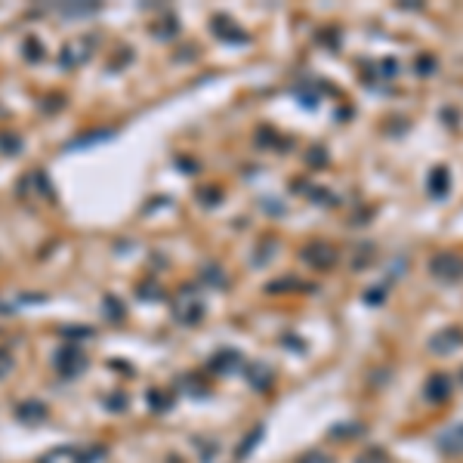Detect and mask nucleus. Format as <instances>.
I'll return each instance as SVG.
<instances>
[{
    "label": "nucleus",
    "mask_w": 463,
    "mask_h": 463,
    "mask_svg": "<svg viewBox=\"0 0 463 463\" xmlns=\"http://www.w3.org/2000/svg\"><path fill=\"white\" fill-rule=\"evenodd\" d=\"M463 343V334L457 331V327H448V331H439L429 340V349L433 352H454Z\"/></svg>",
    "instance_id": "7ed1b4c3"
},
{
    "label": "nucleus",
    "mask_w": 463,
    "mask_h": 463,
    "mask_svg": "<svg viewBox=\"0 0 463 463\" xmlns=\"http://www.w3.org/2000/svg\"><path fill=\"white\" fill-rule=\"evenodd\" d=\"M426 402L429 405H442V402H448V395H451V380H448V374H433L426 380Z\"/></svg>",
    "instance_id": "f03ea898"
},
{
    "label": "nucleus",
    "mask_w": 463,
    "mask_h": 463,
    "mask_svg": "<svg viewBox=\"0 0 463 463\" xmlns=\"http://www.w3.org/2000/svg\"><path fill=\"white\" fill-rule=\"evenodd\" d=\"M429 272H433L439 281H460L463 278V257L457 254V250H442V254H435L433 259H429Z\"/></svg>",
    "instance_id": "f257e3e1"
},
{
    "label": "nucleus",
    "mask_w": 463,
    "mask_h": 463,
    "mask_svg": "<svg viewBox=\"0 0 463 463\" xmlns=\"http://www.w3.org/2000/svg\"><path fill=\"white\" fill-rule=\"evenodd\" d=\"M439 448L448 451V454H460L463 451V423H454V426L445 429V433L439 435Z\"/></svg>",
    "instance_id": "39448f33"
},
{
    "label": "nucleus",
    "mask_w": 463,
    "mask_h": 463,
    "mask_svg": "<svg viewBox=\"0 0 463 463\" xmlns=\"http://www.w3.org/2000/svg\"><path fill=\"white\" fill-rule=\"evenodd\" d=\"M435 69V59L433 56H423V59H417V74H429Z\"/></svg>",
    "instance_id": "0eeeda50"
},
{
    "label": "nucleus",
    "mask_w": 463,
    "mask_h": 463,
    "mask_svg": "<svg viewBox=\"0 0 463 463\" xmlns=\"http://www.w3.org/2000/svg\"><path fill=\"white\" fill-rule=\"evenodd\" d=\"M451 192V173L448 167H435L433 173H429V195L433 198H445Z\"/></svg>",
    "instance_id": "20e7f679"
},
{
    "label": "nucleus",
    "mask_w": 463,
    "mask_h": 463,
    "mask_svg": "<svg viewBox=\"0 0 463 463\" xmlns=\"http://www.w3.org/2000/svg\"><path fill=\"white\" fill-rule=\"evenodd\" d=\"M356 463H389V454H386L383 448H370V451L361 454Z\"/></svg>",
    "instance_id": "423d86ee"
}]
</instances>
